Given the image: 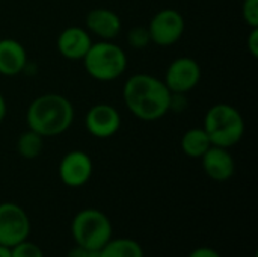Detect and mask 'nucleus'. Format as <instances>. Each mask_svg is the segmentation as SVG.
<instances>
[{
    "label": "nucleus",
    "mask_w": 258,
    "mask_h": 257,
    "mask_svg": "<svg viewBox=\"0 0 258 257\" xmlns=\"http://www.w3.org/2000/svg\"><path fill=\"white\" fill-rule=\"evenodd\" d=\"M122 98L132 115L142 121H156L171 111L172 92L159 77L141 73L127 79Z\"/></svg>",
    "instance_id": "obj_1"
},
{
    "label": "nucleus",
    "mask_w": 258,
    "mask_h": 257,
    "mask_svg": "<svg viewBox=\"0 0 258 257\" xmlns=\"http://www.w3.org/2000/svg\"><path fill=\"white\" fill-rule=\"evenodd\" d=\"M74 121L73 103L60 94H42L27 108V127L42 138L65 133Z\"/></svg>",
    "instance_id": "obj_2"
},
{
    "label": "nucleus",
    "mask_w": 258,
    "mask_h": 257,
    "mask_svg": "<svg viewBox=\"0 0 258 257\" xmlns=\"http://www.w3.org/2000/svg\"><path fill=\"white\" fill-rule=\"evenodd\" d=\"M203 129L212 145L231 148L243 138L245 121L237 108L228 103H218L206 112Z\"/></svg>",
    "instance_id": "obj_3"
},
{
    "label": "nucleus",
    "mask_w": 258,
    "mask_h": 257,
    "mask_svg": "<svg viewBox=\"0 0 258 257\" xmlns=\"http://www.w3.org/2000/svg\"><path fill=\"white\" fill-rule=\"evenodd\" d=\"M82 61L86 73L98 82L116 80L127 70L125 52L112 41L92 42Z\"/></svg>",
    "instance_id": "obj_4"
},
{
    "label": "nucleus",
    "mask_w": 258,
    "mask_h": 257,
    "mask_svg": "<svg viewBox=\"0 0 258 257\" xmlns=\"http://www.w3.org/2000/svg\"><path fill=\"white\" fill-rule=\"evenodd\" d=\"M71 236L76 245L89 251H100L113 236V227L104 212L88 208L74 215Z\"/></svg>",
    "instance_id": "obj_5"
},
{
    "label": "nucleus",
    "mask_w": 258,
    "mask_h": 257,
    "mask_svg": "<svg viewBox=\"0 0 258 257\" xmlns=\"http://www.w3.org/2000/svg\"><path fill=\"white\" fill-rule=\"evenodd\" d=\"M30 235V220L26 211L12 203H0V245L12 248Z\"/></svg>",
    "instance_id": "obj_6"
},
{
    "label": "nucleus",
    "mask_w": 258,
    "mask_h": 257,
    "mask_svg": "<svg viewBox=\"0 0 258 257\" xmlns=\"http://www.w3.org/2000/svg\"><path fill=\"white\" fill-rule=\"evenodd\" d=\"M186 30V21L181 12L172 8L156 12L148 24L151 42L160 47H169L177 44Z\"/></svg>",
    "instance_id": "obj_7"
},
{
    "label": "nucleus",
    "mask_w": 258,
    "mask_h": 257,
    "mask_svg": "<svg viewBox=\"0 0 258 257\" xmlns=\"http://www.w3.org/2000/svg\"><path fill=\"white\" fill-rule=\"evenodd\" d=\"M200 80H201L200 64L194 58L181 56L169 64L163 82L172 94L183 95L195 89Z\"/></svg>",
    "instance_id": "obj_8"
},
{
    "label": "nucleus",
    "mask_w": 258,
    "mask_h": 257,
    "mask_svg": "<svg viewBox=\"0 0 258 257\" xmlns=\"http://www.w3.org/2000/svg\"><path fill=\"white\" fill-rule=\"evenodd\" d=\"M94 171L92 159L82 150H73L67 153L59 162V179L68 188L85 186Z\"/></svg>",
    "instance_id": "obj_9"
},
{
    "label": "nucleus",
    "mask_w": 258,
    "mask_h": 257,
    "mask_svg": "<svg viewBox=\"0 0 258 257\" xmlns=\"http://www.w3.org/2000/svg\"><path fill=\"white\" fill-rule=\"evenodd\" d=\"M85 127L94 138L107 139L118 133L121 127L119 111L107 103H98L92 106L85 117Z\"/></svg>",
    "instance_id": "obj_10"
},
{
    "label": "nucleus",
    "mask_w": 258,
    "mask_h": 257,
    "mask_svg": "<svg viewBox=\"0 0 258 257\" xmlns=\"http://www.w3.org/2000/svg\"><path fill=\"white\" fill-rule=\"evenodd\" d=\"M203 170L215 182H227L236 173V162L230 148L212 145L201 158Z\"/></svg>",
    "instance_id": "obj_11"
},
{
    "label": "nucleus",
    "mask_w": 258,
    "mask_h": 257,
    "mask_svg": "<svg viewBox=\"0 0 258 257\" xmlns=\"http://www.w3.org/2000/svg\"><path fill=\"white\" fill-rule=\"evenodd\" d=\"M86 30L103 41H112L121 33L122 21L119 15L107 8H95L86 14L85 18Z\"/></svg>",
    "instance_id": "obj_12"
},
{
    "label": "nucleus",
    "mask_w": 258,
    "mask_h": 257,
    "mask_svg": "<svg viewBox=\"0 0 258 257\" xmlns=\"http://www.w3.org/2000/svg\"><path fill=\"white\" fill-rule=\"evenodd\" d=\"M57 50L59 53L70 61L83 59L88 53L89 47L92 45L91 33L77 26H70L63 29L57 36Z\"/></svg>",
    "instance_id": "obj_13"
},
{
    "label": "nucleus",
    "mask_w": 258,
    "mask_h": 257,
    "mask_svg": "<svg viewBox=\"0 0 258 257\" xmlns=\"http://www.w3.org/2000/svg\"><path fill=\"white\" fill-rule=\"evenodd\" d=\"M27 67V53L24 47L12 39H0V74L6 77H14L24 71Z\"/></svg>",
    "instance_id": "obj_14"
},
{
    "label": "nucleus",
    "mask_w": 258,
    "mask_h": 257,
    "mask_svg": "<svg viewBox=\"0 0 258 257\" xmlns=\"http://www.w3.org/2000/svg\"><path fill=\"white\" fill-rule=\"evenodd\" d=\"M180 145H181L183 153L192 159H201L203 155L212 147L210 139L203 127L201 129H198V127L189 129L183 135Z\"/></svg>",
    "instance_id": "obj_15"
},
{
    "label": "nucleus",
    "mask_w": 258,
    "mask_h": 257,
    "mask_svg": "<svg viewBox=\"0 0 258 257\" xmlns=\"http://www.w3.org/2000/svg\"><path fill=\"white\" fill-rule=\"evenodd\" d=\"M100 257H144V250L135 239L112 236L100 250Z\"/></svg>",
    "instance_id": "obj_16"
},
{
    "label": "nucleus",
    "mask_w": 258,
    "mask_h": 257,
    "mask_svg": "<svg viewBox=\"0 0 258 257\" xmlns=\"http://www.w3.org/2000/svg\"><path fill=\"white\" fill-rule=\"evenodd\" d=\"M17 151L23 159L32 161L36 159L41 153H42V147H44V138L41 135H38L36 132L27 129L26 132H23L18 139H17Z\"/></svg>",
    "instance_id": "obj_17"
},
{
    "label": "nucleus",
    "mask_w": 258,
    "mask_h": 257,
    "mask_svg": "<svg viewBox=\"0 0 258 257\" xmlns=\"http://www.w3.org/2000/svg\"><path fill=\"white\" fill-rule=\"evenodd\" d=\"M127 42L135 50L145 48L151 42L148 27H145V26H135V27H132L128 30V33H127Z\"/></svg>",
    "instance_id": "obj_18"
},
{
    "label": "nucleus",
    "mask_w": 258,
    "mask_h": 257,
    "mask_svg": "<svg viewBox=\"0 0 258 257\" xmlns=\"http://www.w3.org/2000/svg\"><path fill=\"white\" fill-rule=\"evenodd\" d=\"M11 257H44V253L41 247L26 239L11 248Z\"/></svg>",
    "instance_id": "obj_19"
},
{
    "label": "nucleus",
    "mask_w": 258,
    "mask_h": 257,
    "mask_svg": "<svg viewBox=\"0 0 258 257\" xmlns=\"http://www.w3.org/2000/svg\"><path fill=\"white\" fill-rule=\"evenodd\" d=\"M242 15L248 26L258 27V0H243Z\"/></svg>",
    "instance_id": "obj_20"
},
{
    "label": "nucleus",
    "mask_w": 258,
    "mask_h": 257,
    "mask_svg": "<svg viewBox=\"0 0 258 257\" xmlns=\"http://www.w3.org/2000/svg\"><path fill=\"white\" fill-rule=\"evenodd\" d=\"M248 48L254 58H258V27H251V33L248 36Z\"/></svg>",
    "instance_id": "obj_21"
},
{
    "label": "nucleus",
    "mask_w": 258,
    "mask_h": 257,
    "mask_svg": "<svg viewBox=\"0 0 258 257\" xmlns=\"http://www.w3.org/2000/svg\"><path fill=\"white\" fill-rule=\"evenodd\" d=\"M187 257H222L215 248L210 247H200L195 248L194 251H190V254Z\"/></svg>",
    "instance_id": "obj_22"
},
{
    "label": "nucleus",
    "mask_w": 258,
    "mask_h": 257,
    "mask_svg": "<svg viewBox=\"0 0 258 257\" xmlns=\"http://www.w3.org/2000/svg\"><path fill=\"white\" fill-rule=\"evenodd\" d=\"M67 257H89V250H85V248L76 245L68 251Z\"/></svg>",
    "instance_id": "obj_23"
},
{
    "label": "nucleus",
    "mask_w": 258,
    "mask_h": 257,
    "mask_svg": "<svg viewBox=\"0 0 258 257\" xmlns=\"http://www.w3.org/2000/svg\"><path fill=\"white\" fill-rule=\"evenodd\" d=\"M6 112H8L6 100H5V97L0 94V124L3 123V120H5V117H6Z\"/></svg>",
    "instance_id": "obj_24"
},
{
    "label": "nucleus",
    "mask_w": 258,
    "mask_h": 257,
    "mask_svg": "<svg viewBox=\"0 0 258 257\" xmlns=\"http://www.w3.org/2000/svg\"><path fill=\"white\" fill-rule=\"evenodd\" d=\"M0 257H11V248L0 245Z\"/></svg>",
    "instance_id": "obj_25"
}]
</instances>
